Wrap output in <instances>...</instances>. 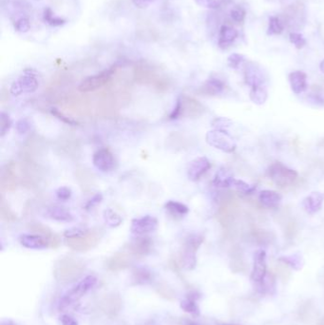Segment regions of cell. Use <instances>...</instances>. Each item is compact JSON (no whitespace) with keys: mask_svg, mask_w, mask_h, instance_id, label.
Wrapping results in <instances>:
<instances>
[{"mask_svg":"<svg viewBox=\"0 0 324 325\" xmlns=\"http://www.w3.org/2000/svg\"><path fill=\"white\" fill-rule=\"evenodd\" d=\"M43 19H44V21L47 24H49L50 26H53V27H59V26H62L66 23L65 19L54 15L53 10L49 7L46 8L44 10Z\"/></svg>","mask_w":324,"mask_h":325,"instance_id":"83f0119b","label":"cell"},{"mask_svg":"<svg viewBox=\"0 0 324 325\" xmlns=\"http://www.w3.org/2000/svg\"><path fill=\"white\" fill-rule=\"evenodd\" d=\"M289 38H290L291 43H293L297 49H301L306 44L305 38L300 33L291 32L290 35H289Z\"/></svg>","mask_w":324,"mask_h":325,"instance_id":"ab89813d","label":"cell"},{"mask_svg":"<svg viewBox=\"0 0 324 325\" xmlns=\"http://www.w3.org/2000/svg\"><path fill=\"white\" fill-rule=\"evenodd\" d=\"M102 200H103V196H102V194H101V193H97V194H95V195H94V196L88 201V203L86 204L85 207H86V209H90V208H92V207L97 206L98 204H100V203L102 202Z\"/></svg>","mask_w":324,"mask_h":325,"instance_id":"c3c4849f","label":"cell"},{"mask_svg":"<svg viewBox=\"0 0 324 325\" xmlns=\"http://www.w3.org/2000/svg\"><path fill=\"white\" fill-rule=\"evenodd\" d=\"M235 178L231 175V173L224 169L221 168L216 174L215 177L213 179V185L217 188L221 189H232V184Z\"/></svg>","mask_w":324,"mask_h":325,"instance_id":"603a6c76","label":"cell"},{"mask_svg":"<svg viewBox=\"0 0 324 325\" xmlns=\"http://www.w3.org/2000/svg\"><path fill=\"white\" fill-rule=\"evenodd\" d=\"M238 31L229 26H222L220 30V36H219V47L224 50L230 47L232 43L235 41L236 38L238 37Z\"/></svg>","mask_w":324,"mask_h":325,"instance_id":"7402d4cb","label":"cell"},{"mask_svg":"<svg viewBox=\"0 0 324 325\" xmlns=\"http://www.w3.org/2000/svg\"><path fill=\"white\" fill-rule=\"evenodd\" d=\"M56 197L60 201H68L72 197V190L68 187H61L55 191Z\"/></svg>","mask_w":324,"mask_h":325,"instance_id":"f6af8a7d","label":"cell"},{"mask_svg":"<svg viewBox=\"0 0 324 325\" xmlns=\"http://www.w3.org/2000/svg\"><path fill=\"white\" fill-rule=\"evenodd\" d=\"M245 15H246L245 10L243 7H241V6H236V7H234L231 10V12H230L231 18L235 22H238V23H241V22H243L244 20Z\"/></svg>","mask_w":324,"mask_h":325,"instance_id":"74e56055","label":"cell"},{"mask_svg":"<svg viewBox=\"0 0 324 325\" xmlns=\"http://www.w3.org/2000/svg\"><path fill=\"white\" fill-rule=\"evenodd\" d=\"M47 215L49 218L56 222H70L74 220V215L64 207H50L47 210Z\"/></svg>","mask_w":324,"mask_h":325,"instance_id":"44dd1931","label":"cell"},{"mask_svg":"<svg viewBox=\"0 0 324 325\" xmlns=\"http://www.w3.org/2000/svg\"><path fill=\"white\" fill-rule=\"evenodd\" d=\"M232 1H233V0H220L221 4H224V5H228V4H230Z\"/></svg>","mask_w":324,"mask_h":325,"instance_id":"f5cc1de1","label":"cell"},{"mask_svg":"<svg viewBox=\"0 0 324 325\" xmlns=\"http://www.w3.org/2000/svg\"><path fill=\"white\" fill-rule=\"evenodd\" d=\"M279 260L280 262L288 265L290 267L294 268L296 270H299L303 266V260H302V257L299 254L283 256V257H280Z\"/></svg>","mask_w":324,"mask_h":325,"instance_id":"f1b7e54d","label":"cell"},{"mask_svg":"<svg viewBox=\"0 0 324 325\" xmlns=\"http://www.w3.org/2000/svg\"><path fill=\"white\" fill-rule=\"evenodd\" d=\"M92 162L97 169L103 172H108L113 170L116 165V161L113 154L108 148L98 149L93 154Z\"/></svg>","mask_w":324,"mask_h":325,"instance_id":"9c48e42d","label":"cell"},{"mask_svg":"<svg viewBox=\"0 0 324 325\" xmlns=\"http://www.w3.org/2000/svg\"><path fill=\"white\" fill-rule=\"evenodd\" d=\"M51 113H52L54 116H55L56 118L59 119L60 121H62L63 123H65V124H68V125H72V126H75V125H77V122H75L74 119L67 117L66 115H64V114H63L61 111H59L58 109H57V108H53L51 109Z\"/></svg>","mask_w":324,"mask_h":325,"instance_id":"b9f144b4","label":"cell"},{"mask_svg":"<svg viewBox=\"0 0 324 325\" xmlns=\"http://www.w3.org/2000/svg\"><path fill=\"white\" fill-rule=\"evenodd\" d=\"M30 124H29V119L22 118L20 119L17 123H16V131L20 134L26 133L29 130Z\"/></svg>","mask_w":324,"mask_h":325,"instance_id":"bcb514c9","label":"cell"},{"mask_svg":"<svg viewBox=\"0 0 324 325\" xmlns=\"http://www.w3.org/2000/svg\"><path fill=\"white\" fill-rule=\"evenodd\" d=\"M151 279V273L146 268H138L133 273V280L136 283H147Z\"/></svg>","mask_w":324,"mask_h":325,"instance_id":"d6a6232c","label":"cell"},{"mask_svg":"<svg viewBox=\"0 0 324 325\" xmlns=\"http://www.w3.org/2000/svg\"><path fill=\"white\" fill-rule=\"evenodd\" d=\"M249 97L250 100L258 106H262L266 102L268 98V92L265 85L263 86H258L251 88L250 92H249Z\"/></svg>","mask_w":324,"mask_h":325,"instance_id":"4316f807","label":"cell"},{"mask_svg":"<svg viewBox=\"0 0 324 325\" xmlns=\"http://www.w3.org/2000/svg\"><path fill=\"white\" fill-rule=\"evenodd\" d=\"M244 81L250 88L265 85V76L262 70L255 64H248L244 69Z\"/></svg>","mask_w":324,"mask_h":325,"instance_id":"9a60e30c","label":"cell"},{"mask_svg":"<svg viewBox=\"0 0 324 325\" xmlns=\"http://www.w3.org/2000/svg\"><path fill=\"white\" fill-rule=\"evenodd\" d=\"M167 212L174 218H182L189 212V208L186 205L176 201H168L164 205Z\"/></svg>","mask_w":324,"mask_h":325,"instance_id":"484cf974","label":"cell"},{"mask_svg":"<svg viewBox=\"0 0 324 325\" xmlns=\"http://www.w3.org/2000/svg\"><path fill=\"white\" fill-rule=\"evenodd\" d=\"M289 83L292 91L295 94H301L305 92L308 88L307 75L301 71H295L289 74Z\"/></svg>","mask_w":324,"mask_h":325,"instance_id":"ac0fdd59","label":"cell"},{"mask_svg":"<svg viewBox=\"0 0 324 325\" xmlns=\"http://www.w3.org/2000/svg\"><path fill=\"white\" fill-rule=\"evenodd\" d=\"M114 69L110 68L105 70L99 74H94L85 78L78 86V90L83 93L95 91L97 89H101L105 85H107L109 80L111 79L112 75L114 74Z\"/></svg>","mask_w":324,"mask_h":325,"instance_id":"52a82bcc","label":"cell"},{"mask_svg":"<svg viewBox=\"0 0 324 325\" xmlns=\"http://www.w3.org/2000/svg\"><path fill=\"white\" fill-rule=\"evenodd\" d=\"M211 162L206 157H199L190 162L188 168V176L193 182L198 181L210 169Z\"/></svg>","mask_w":324,"mask_h":325,"instance_id":"7c38bea8","label":"cell"},{"mask_svg":"<svg viewBox=\"0 0 324 325\" xmlns=\"http://www.w3.org/2000/svg\"><path fill=\"white\" fill-rule=\"evenodd\" d=\"M88 230H86L85 228L76 226V227H72L70 229H67L64 232V236L66 239H74V238H78V237L83 236Z\"/></svg>","mask_w":324,"mask_h":325,"instance_id":"f35d334b","label":"cell"},{"mask_svg":"<svg viewBox=\"0 0 324 325\" xmlns=\"http://www.w3.org/2000/svg\"><path fill=\"white\" fill-rule=\"evenodd\" d=\"M0 211H1V218L4 221H7V222H13V221H15V217L14 213L10 210L9 207H5V204H4L3 201L1 202Z\"/></svg>","mask_w":324,"mask_h":325,"instance_id":"7bdbcfd3","label":"cell"},{"mask_svg":"<svg viewBox=\"0 0 324 325\" xmlns=\"http://www.w3.org/2000/svg\"><path fill=\"white\" fill-rule=\"evenodd\" d=\"M181 308L184 309L186 312H188V313L193 314V315H199V307L197 306V304L195 302V299L192 298L184 299L181 302Z\"/></svg>","mask_w":324,"mask_h":325,"instance_id":"836d02e7","label":"cell"},{"mask_svg":"<svg viewBox=\"0 0 324 325\" xmlns=\"http://www.w3.org/2000/svg\"><path fill=\"white\" fill-rule=\"evenodd\" d=\"M15 29L16 31L22 32V33H25V32L29 31V29H30L29 19L27 17H21V18L17 19L15 21Z\"/></svg>","mask_w":324,"mask_h":325,"instance_id":"8d00e7d4","label":"cell"},{"mask_svg":"<svg viewBox=\"0 0 324 325\" xmlns=\"http://www.w3.org/2000/svg\"><path fill=\"white\" fill-rule=\"evenodd\" d=\"M224 89V83L219 78H210L202 87V92L207 95L220 94Z\"/></svg>","mask_w":324,"mask_h":325,"instance_id":"cb8c5ba5","label":"cell"},{"mask_svg":"<svg viewBox=\"0 0 324 325\" xmlns=\"http://www.w3.org/2000/svg\"><path fill=\"white\" fill-rule=\"evenodd\" d=\"M85 265L73 257L63 258L56 263L54 270L55 279L61 283L76 281L84 272Z\"/></svg>","mask_w":324,"mask_h":325,"instance_id":"6da1fadb","label":"cell"},{"mask_svg":"<svg viewBox=\"0 0 324 325\" xmlns=\"http://www.w3.org/2000/svg\"><path fill=\"white\" fill-rule=\"evenodd\" d=\"M152 246V242L148 237L139 236L136 238L133 243L130 244L129 250L133 255L144 256L150 251Z\"/></svg>","mask_w":324,"mask_h":325,"instance_id":"d6986e66","label":"cell"},{"mask_svg":"<svg viewBox=\"0 0 324 325\" xmlns=\"http://www.w3.org/2000/svg\"><path fill=\"white\" fill-rule=\"evenodd\" d=\"M21 245L29 249L41 250L50 246L49 239L40 234H23L19 238Z\"/></svg>","mask_w":324,"mask_h":325,"instance_id":"4fadbf2b","label":"cell"},{"mask_svg":"<svg viewBox=\"0 0 324 325\" xmlns=\"http://www.w3.org/2000/svg\"><path fill=\"white\" fill-rule=\"evenodd\" d=\"M310 102L317 106L324 107V95L320 93H310L308 96Z\"/></svg>","mask_w":324,"mask_h":325,"instance_id":"7dc6e473","label":"cell"},{"mask_svg":"<svg viewBox=\"0 0 324 325\" xmlns=\"http://www.w3.org/2000/svg\"><path fill=\"white\" fill-rule=\"evenodd\" d=\"M38 80L30 73H26L15 81L11 87V93L14 96L32 93L38 88Z\"/></svg>","mask_w":324,"mask_h":325,"instance_id":"ba28073f","label":"cell"},{"mask_svg":"<svg viewBox=\"0 0 324 325\" xmlns=\"http://www.w3.org/2000/svg\"><path fill=\"white\" fill-rule=\"evenodd\" d=\"M324 202V194L319 191H313L302 200L301 207L306 213L314 215L322 209Z\"/></svg>","mask_w":324,"mask_h":325,"instance_id":"5bb4252c","label":"cell"},{"mask_svg":"<svg viewBox=\"0 0 324 325\" xmlns=\"http://www.w3.org/2000/svg\"><path fill=\"white\" fill-rule=\"evenodd\" d=\"M267 266H266V253L263 249H259L254 254V266L251 274V280L260 284L266 278Z\"/></svg>","mask_w":324,"mask_h":325,"instance_id":"8fae6325","label":"cell"},{"mask_svg":"<svg viewBox=\"0 0 324 325\" xmlns=\"http://www.w3.org/2000/svg\"><path fill=\"white\" fill-rule=\"evenodd\" d=\"M101 236L102 235L100 230L92 229L88 230L83 236L74 239H66V244L70 248L75 251H88L97 245Z\"/></svg>","mask_w":324,"mask_h":325,"instance_id":"8992f818","label":"cell"},{"mask_svg":"<svg viewBox=\"0 0 324 325\" xmlns=\"http://www.w3.org/2000/svg\"><path fill=\"white\" fill-rule=\"evenodd\" d=\"M158 228V220L150 215L136 218L132 222L131 230L137 236H144L147 233L154 232Z\"/></svg>","mask_w":324,"mask_h":325,"instance_id":"30bf717a","label":"cell"},{"mask_svg":"<svg viewBox=\"0 0 324 325\" xmlns=\"http://www.w3.org/2000/svg\"><path fill=\"white\" fill-rule=\"evenodd\" d=\"M232 189H234L239 192L243 193V194H251L256 190L257 187H256V185H250L243 180H239L235 178L233 181V184H232Z\"/></svg>","mask_w":324,"mask_h":325,"instance_id":"4dcf8cb0","label":"cell"},{"mask_svg":"<svg viewBox=\"0 0 324 325\" xmlns=\"http://www.w3.org/2000/svg\"><path fill=\"white\" fill-rule=\"evenodd\" d=\"M64 105L68 110L78 115H87L90 110V103L88 98L84 97L68 98L66 101H64Z\"/></svg>","mask_w":324,"mask_h":325,"instance_id":"2e32d148","label":"cell"},{"mask_svg":"<svg viewBox=\"0 0 324 325\" xmlns=\"http://www.w3.org/2000/svg\"><path fill=\"white\" fill-rule=\"evenodd\" d=\"M267 176L280 188L290 186L297 179V172L281 162L271 163L267 168Z\"/></svg>","mask_w":324,"mask_h":325,"instance_id":"7a4b0ae2","label":"cell"},{"mask_svg":"<svg viewBox=\"0 0 324 325\" xmlns=\"http://www.w3.org/2000/svg\"><path fill=\"white\" fill-rule=\"evenodd\" d=\"M96 282L97 279L92 275L85 277L61 298L59 304L60 308H65L74 304L75 301L79 300L83 296L87 294L89 290H91L95 286Z\"/></svg>","mask_w":324,"mask_h":325,"instance_id":"3957f363","label":"cell"},{"mask_svg":"<svg viewBox=\"0 0 324 325\" xmlns=\"http://www.w3.org/2000/svg\"></svg>","mask_w":324,"mask_h":325,"instance_id":"11a10c76","label":"cell"},{"mask_svg":"<svg viewBox=\"0 0 324 325\" xmlns=\"http://www.w3.org/2000/svg\"><path fill=\"white\" fill-rule=\"evenodd\" d=\"M104 220L109 227H117L123 222L121 216H119L117 213L115 211H113L112 209L105 210Z\"/></svg>","mask_w":324,"mask_h":325,"instance_id":"f546056e","label":"cell"},{"mask_svg":"<svg viewBox=\"0 0 324 325\" xmlns=\"http://www.w3.org/2000/svg\"><path fill=\"white\" fill-rule=\"evenodd\" d=\"M206 142L209 146L220 149L225 153H232L237 144L233 137L224 130H213L206 133Z\"/></svg>","mask_w":324,"mask_h":325,"instance_id":"277c9868","label":"cell"},{"mask_svg":"<svg viewBox=\"0 0 324 325\" xmlns=\"http://www.w3.org/2000/svg\"><path fill=\"white\" fill-rule=\"evenodd\" d=\"M320 69H321V71L324 74V61H322L321 65H320Z\"/></svg>","mask_w":324,"mask_h":325,"instance_id":"db71d44e","label":"cell"},{"mask_svg":"<svg viewBox=\"0 0 324 325\" xmlns=\"http://www.w3.org/2000/svg\"><path fill=\"white\" fill-rule=\"evenodd\" d=\"M197 5L204 7V8H208V9H217L221 6L220 0H194Z\"/></svg>","mask_w":324,"mask_h":325,"instance_id":"ee69618b","label":"cell"},{"mask_svg":"<svg viewBox=\"0 0 324 325\" xmlns=\"http://www.w3.org/2000/svg\"><path fill=\"white\" fill-rule=\"evenodd\" d=\"M243 62H244V56L243 54H232L227 58L228 66L232 69H235V70L236 69H239Z\"/></svg>","mask_w":324,"mask_h":325,"instance_id":"d590c367","label":"cell"},{"mask_svg":"<svg viewBox=\"0 0 324 325\" xmlns=\"http://www.w3.org/2000/svg\"><path fill=\"white\" fill-rule=\"evenodd\" d=\"M177 103L179 104L180 107V117L183 116H193V115H199L200 110L203 109L202 106L198 103L196 100L187 97L182 96L178 98Z\"/></svg>","mask_w":324,"mask_h":325,"instance_id":"e0dca14e","label":"cell"},{"mask_svg":"<svg viewBox=\"0 0 324 325\" xmlns=\"http://www.w3.org/2000/svg\"><path fill=\"white\" fill-rule=\"evenodd\" d=\"M184 325H199L198 324H196V323H194V322H191V321H186L185 323H184Z\"/></svg>","mask_w":324,"mask_h":325,"instance_id":"816d5d0a","label":"cell"},{"mask_svg":"<svg viewBox=\"0 0 324 325\" xmlns=\"http://www.w3.org/2000/svg\"><path fill=\"white\" fill-rule=\"evenodd\" d=\"M156 0H133V5L139 9H146Z\"/></svg>","mask_w":324,"mask_h":325,"instance_id":"681fc988","label":"cell"},{"mask_svg":"<svg viewBox=\"0 0 324 325\" xmlns=\"http://www.w3.org/2000/svg\"><path fill=\"white\" fill-rule=\"evenodd\" d=\"M282 200L281 194L274 190H265L259 194V201L265 207L275 208L279 207Z\"/></svg>","mask_w":324,"mask_h":325,"instance_id":"ffe728a7","label":"cell"},{"mask_svg":"<svg viewBox=\"0 0 324 325\" xmlns=\"http://www.w3.org/2000/svg\"><path fill=\"white\" fill-rule=\"evenodd\" d=\"M204 242V236L198 233H193L189 235L186 239L184 250L181 256L182 264L186 269L191 270L195 268L197 259H196V252L201 246Z\"/></svg>","mask_w":324,"mask_h":325,"instance_id":"5b68a950","label":"cell"},{"mask_svg":"<svg viewBox=\"0 0 324 325\" xmlns=\"http://www.w3.org/2000/svg\"><path fill=\"white\" fill-rule=\"evenodd\" d=\"M132 258L126 253H117L108 262V267L111 270H121L131 265Z\"/></svg>","mask_w":324,"mask_h":325,"instance_id":"d4e9b609","label":"cell"},{"mask_svg":"<svg viewBox=\"0 0 324 325\" xmlns=\"http://www.w3.org/2000/svg\"><path fill=\"white\" fill-rule=\"evenodd\" d=\"M12 120L5 112L0 113V135L3 137L12 127Z\"/></svg>","mask_w":324,"mask_h":325,"instance_id":"e575fe53","label":"cell"},{"mask_svg":"<svg viewBox=\"0 0 324 325\" xmlns=\"http://www.w3.org/2000/svg\"><path fill=\"white\" fill-rule=\"evenodd\" d=\"M283 30V24L280 21V18L277 16H271L269 18V26H268V34H280Z\"/></svg>","mask_w":324,"mask_h":325,"instance_id":"1f68e13d","label":"cell"},{"mask_svg":"<svg viewBox=\"0 0 324 325\" xmlns=\"http://www.w3.org/2000/svg\"><path fill=\"white\" fill-rule=\"evenodd\" d=\"M232 125V121L230 119L220 117L216 118L212 122V126L215 128V130H226Z\"/></svg>","mask_w":324,"mask_h":325,"instance_id":"60d3db41","label":"cell"},{"mask_svg":"<svg viewBox=\"0 0 324 325\" xmlns=\"http://www.w3.org/2000/svg\"><path fill=\"white\" fill-rule=\"evenodd\" d=\"M61 324L62 325H78L77 322L74 320V318L68 316V315H63L60 318Z\"/></svg>","mask_w":324,"mask_h":325,"instance_id":"f907efd6","label":"cell"}]
</instances>
